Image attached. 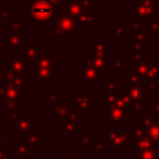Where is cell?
<instances>
[{
    "label": "cell",
    "instance_id": "cell-1",
    "mask_svg": "<svg viewBox=\"0 0 159 159\" xmlns=\"http://www.w3.org/2000/svg\"><path fill=\"white\" fill-rule=\"evenodd\" d=\"M55 14V5L48 0H31L27 4V17L35 24H48Z\"/></svg>",
    "mask_w": 159,
    "mask_h": 159
},
{
    "label": "cell",
    "instance_id": "cell-2",
    "mask_svg": "<svg viewBox=\"0 0 159 159\" xmlns=\"http://www.w3.org/2000/svg\"><path fill=\"white\" fill-rule=\"evenodd\" d=\"M56 32L57 35L70 36L78 35V20L71 16L68 12H56Z\"/></svg>",
    "mask_w": 159,
    "mask_h": 159
},
{
    "label": "cell",
    "instance_id": "cell-3",
    "mask_svg": "<svg viewBox=\"0 0 159 159\" xmlns=\"http://www.w3.org/2000/svg\"><path fill=\"white\" fill-rule=\"evenodd\" d=\"M39 53L40 50L34 45V41H29L25 46H22V58L26 63H35Z\"/></svg>",
    "mask_w": 159,
    "mask_h": 159
},
{
    "label": "cell",
    "instance_id": "cell-4",
    "mask_svg": "<svg viewBox=\"0 0 159 159\" xmlns=\"http://www.w3.org/2000/svg\"><path fill=\"white\" fill-rule=\"evenodd\" d=\"M73 107V103H57V104H50V113L55 116L57 120H63L67 117V113L70 108Z\"/></svg>",
    "mask_w": 159,
    "mask_h": 159
},
{
    "label": "cell",
    "instance_id": "cell-5",
    "mask_svg": "<svg viewBox=\"0 0 159 159\" xmlns=\"http://www.w3.org/2000/svg\"><path fill=\"white\" fill-rule=\"evenodd\" d=\"M21 139H22V143H25V144L32 147L34 149L39 148V145H40L41 143L45 142L43 137H40V135H39L36 132H34V130H26V132H22V134H21Z\"/></svg>",
    "mask_w": 159,
    "mask_h": 159
},
{
    "label": "cell",
    "instance_id": "cell-6",
    "mask_svg": "<svg viewBox=\"0 0 159 159\" xmlns=\"http://www.w3.org/2000/svg\"><path fill=\"white\" fill-rule=\"evenodd\" d=\"M4 43L10 48L12 53H15L17 51V47L22 43V32H10V35H6L4 37Z\"/></svg>",
    "mask_w": 159,
    "mask_h": 159
},
{
    "label": "cell",
    "instance_id": "cell-7",
    "mask_svg": "<svg viewBox=\"0 0 159 159\" xmlns=\"http://www.w3.org/2000/svg\"><path fill=\"white\" fill-rule=\"evenodd\" d=\"M34 81H55L56 80V75L53 68H48V67H37L35 68L34 76H32Z\"/></svg>",
    "mask_w": 159,
    "mask_h": 159
},
{
    "label": "cell",
    "instance_id": "cell-8",
    "mask_svg": "<svg viewBox=\"0 0 159 159\" xmlns=\"http://www.w3.org/2000/svg\"><path fill=\"white\" fill-rule=\"evenodd\" d=\"M89 93L87 92H80L77 97L73 98L72 103L78 106L80 114H88L89 113Z\"/></svg>",
    "mask_w": 159,
    "mask_h": 159
},
{
    "label": "cell",
    "instance_id": "cell-9",
    "mask_svg": "<svg viewBox=\"0 0 159 159\" xmlns=\"http://www.w3.org/2000/svg\"><path fill=\"white\" fill-rule=\"evenodd\" d=\"M6 97H7V101H11V102L19 104L20 107H22V91H21V87H17V86L6 87Z\"/></svg>",
    "mask_w": 159,
    "mask_h": 159
},
{
    "label": "cell",
    "instance_id": "cell-10",
    "mask_svg": "<svg viewBox=\"0 0 159 159\" xmlns=\"http://www.w3.org/2000/svg\"><path fill=\"white\" fill-rule=\"evenodd\" d=\"M55 63H56V58L51 57L48 52H40L35 62L37 67H48V68H53Z\"/></svg>",
    "mask_w": 159,
    "mask_h": 159
},
{
    "label": "cell",
    "instance_id": "cell-11",
    "mask_svg": "<svg viewBox=\"0 0 159 159\" xmlns=\"http://www.w3.org/2000/svg\"><path fill=\"white\" fill-rule=\"evenodd\" d=\"M78 75H83L84 78H86L92 86L94 84V81H97V80L101 77L99 72H98L93 66H86L84 68L78 70Z\"/></svg>",
    "mask_w": 159,
    "mask_h": 159
},
{
    "label": "cell",
    "instance_id": "cell-12",
    "mask_svg": "<svg viewBox=\"0 0 159 159\" xmlns=\"http://www.w3.org/2000/svg\"><path fill=\"white\" fill-rule=\"evenodd\" d=\"M61 123H62L63 132L67 134L68 138H71L75 134V132H76V129L78 127V120L77 119H71V118H67L66 117L63 120H61Z\"/></svg>",
    "mask_w": 159,
    "mask_h": 159
},
{
    "label": "cell",
    "instance_id": "cell-13",
    "mask_svg": "<svg viewBox=\"0 0 159 159\" xmlns=\"http://www.w3.org/2000/svg\"><path fill=\"white\" fill-rule=\"evenodd\" d=\"M31 128H32V122L26 116H19L16 118V130L17 132L22 133L26 130H31Z\"/></svg>",
    "mask_w": 159,
    "mask_h": 159
},
{
    "label": "cell",
    "instance_id": "cell-14",
    "mask_svg": "<svg viewBox=\"0 0 159 159\" xmlns=\"http://www.w3.org/2000/svg\"><path fill=\"white\" fill-rule=\"evenodd\" d=\"M10 63H11V67L14 71H16L17 73H22V75H27V70H26V62L25 60L21 57V58H11L10 60Z\"/></svg>",
    "mask_w": 159,
    "mask_h": 159
},
{
    "label": "cell",
    "instance_id": "cell-15",
    "mask_svg": "<svg viewBox=\"0 0 159 159\" xmlns=\"http://www.w3.org/2000/svg\"><path fill=\"white\" fill-rule=\"evenodd\" d=\"M61 97H62L61 91H56V92H48V91H46L43 93V101H45V103H48V104L61 103Z\"/></svg>",
    "mask_w": 159,
    "mask_h": 159
},
{
    "label": "cell",
    "instance_id": "cell-16",
    "mask_svg": "<svg viewBox=\"0 0 159 159\" xmlns=\"http://www.w3.org/2000/svg\"><path fill=\"white\" fill-rule=\"evenodd\" d=\"M66 9H67V12H68L71 16L76 17V19L84 11V9H83V6L81 5L80 1H71V4H70Z\"/></svg>",
    "mask_w": 159,
    "mask_h": 159
},
{
    "label": "cell",
    "instance_id": "cell-17",
    "mask_svg": "<svg viewBox=\"0 0 159 159\" xmlns=\"http://www.w3.org/2000/svg\"><path fill=\"white\" fill-rule=\"evenodd\" d=\"M78 22L80 24H83V25H89V24H93L94 22V15L89 12V10H84L78 17H77Z\"/></svg>",
    "mask_w": 159,
    "mask_h": 159
},
{
    "label": "cell",
    "instance_id": "cell-18",
    "mask_svg": "<svg viewBox=\"0 0 159 159\" xmlns=\"http://www.w3.org/2000/svg\"><path fill=\"white\" fill-rule=\"evenodd\" d=\"M16 154H21V155H30L34 154V148L25 144V143H16Z\"/></svg>",
    "mask_w": 159,
    "mask_h": 159
},
{
    "label": "cell",
    "instance_id": "cell-19",
    "mask_svg": "<svg viewBox=\"0 0 159 159\" xmlns=\"http://www.w3.org/2000/svg\"><path fill=\"white\" fill-rule=\"evenodd\" d=\"M27 75H22V73H17L16 72V77H15V81H14V86H17V87H25L27 86L29 81H27Z\"/></svg>",
    "mask_w": 159,
    "mask_h": 159
},
{
    "label": "cell",
    "instance_id": "cell-20",
    "mask_svg": "<svg viewBox=\"0 0 159 159\" xmlns=\"http://www.w3.org/2000/svg\"><path fill=\"white\" fill-rule=\"evenodd\" d=\"M15 77H16V71H14L12 68L9 70L4 77V81H5V86L9 87V86H14V81H15Z\"/></svg>",
    "mask_w": 159,
    "mask_h": 159
},
{
    "label": "cell",
    "instance_id": "cell-21",
    "mask_svg": "<svg viewBox=\"0 0 159 159\" xmlns=\"http://www.w3.org/2000/svg\"><path fill=\"white\" fill-rule=\"evenodd\" d=\"M11 32H22V25L19 19H14L11 21Z\"/></svg>",
    "mask_w": 159,
    "mask_h": 159
},
{
    "label": "cell",
    "instance_id": "cell-22",
    "mask_svg": "<svg viewBox=\"0 0 159 159\" xmlns=\"http://www.w3.org/2000/svg\"><path fill=\"white\" fill-rule=\"evenodd\" d=\"M11 68H12V67H11V63H1V65H0V81L4 80L6 72H7L9 70H11Z\"/></svg>",
    "mask_w": 159,
    "mask_h": 159
},
{
    "label": "cell",
    "instance_id": "cell-23",
    "mask_svg": "<svg viewBox=\"0 0 159 159\" xmlns=\"http://www.w3.org/2000/svg\"><path fill=\"white\" fill-rule=\"evenodd\" d=\"M11 15V9L9 6H2L0 7V17L1 19H9Z\"/></svg>",
    "mask_w": 159,
    "mask_h": 159
},
{
    "label": "cell",
    "instance_id": "cell-24",
    "mask_svg": "<svg viewBox=\"0 0 159 159\" xmlns=\"http://www.w3.org/2000/svg\"><path fill=\"white\" fill-rule=\"evenodd\" d=\"M78 1L81 2V5L83 6L84 10H89L91 7H93L96 5V2L93 0H78Z\"/></svg>",
    "mask_w": 159,
    "mask_h": 159
},
{
    "label": "cell",
    "instance_id": "cell-25",
    "mask_svg": "<svg viewBox=\"0 0 159 159\" xmlns=\"http://www.w3.org/2000/svg\"><path fill=\"white\" fill-rule=\"evenodd\" d=\"M78 116H80V111L76 109V108H70L68 113H67V118H71V119H78Z\"/></svg>",
    "mask_w": 159,
    "mask_h": 159
},
{
    "label": "cell",
    "instance_id": "cell-26",
    "mask_svg": "<svg viewBox=\"0 0 159 159\" xmlns=\"http://www.w3.org/2000/svg\"><path fill=\"white\" fill-rule=\"evenodd\" d=\"M61 159H78V154H61Z\"/></svg>",
    "mask_w": 159,
    "mask_h": 159
},
{
    "label": "cell",
    "instance_id": "cell-27",
    "mask_svg": "<svg viewBox=\"0 0 159 159\" xmlns=\"http://www.w3.org/2000/svg\"><path fill=\"white\" fill-rule=\"evenodd\" d=\"M80 142H81L84 147H88V145L91 144V140H89V138H87V137H82V138L80 139Z\"/></svg>",
    "mask_w": 159,
    "mask_h": 159
},
{
    "label": "cell",
    "instance_id": "cell-28",
    "mask_svg": "<svg viewBox=\"0 0 159 159\" xmlns=\"http://www.w3.org/2000/svg\"><path fill=\"white\" fill-rule=\"evenodd\" d=\"M5 140V127L0 125V143Z\"/></svg>",
    "mask_w": 159,
    "mask_h": 159
},
{
    "label": "cell",
    "instance_id": "cell-29",
    "mask_svg": "<svg viewBox=\"0 0 159 159\" xmlns=\"http://www.w3.org/2000/svg\"><path fill=\"white\" fill-rule=\"evenodd\" d=\"M113 30H114L116 34H122V32H123V31H122V27H120V26L118 27V25H114V26H113Z\"/></svg>",
    "mask_w": 159,
    "mask_h": 159
},
{
    "label": "cell",
    "instance_id": "cell-30",
    "mask_svg": "<svg viewBox=\"0 0 159 159\" xmlns=\"http://www.w3.org/2000/svg\"><path fill=\"white\" fill-rule=\"evenodd\" d=\"M51 4H53L55 6H57V5H60V2H61V0H48Z\"/></svg>",
    "mask_w": 159,
    "mask_h": 159
},
{
    "label": "cell",
    "instance_id": "cell-31",
    "mask_svg": "<svg viewBox=\"0 0 159 159\" xmlns=\"http://www.w3.org/2000/svg\"><path fill=\"white\" fill-rule=\"evenodd\" d=\"M16 159H29L27 155H21V154H16Z\"/></svg>",
    "mask_w": 159,
    "mask_h": 159
},
{
    "label": "cell",
    "instance_id": "cell-32",
    "mask_svg": "<svg viewBox=\"0 0 159 159\" xmlns=\"http://www.w3.org/2000/svg\"><path fill=\"white\" fill-rule=\"evenodd\" d=\"M5 155V149L4 148H0V158Z\"/></svg>",
    "mask_w": 159,
    "mask_h": 159
},
{
    "label": "cell",
    "instance_id": "cell-33",
    "mask_svg": "<svg viewBox=\"0 0 159 159\" xmlns=\"http://www.w3.org/2000/svg\"><path fill=\"white\" fill-rule=\"evenodd\" d=\"M0 159H10V155H9V154H7V155L5 154V155H4V157H1Z\"/></svg>",
    "mask_w": 159,
    "mask_h": 159
},
{
    "label": "cell",
    "instance_id": "cell-34",
    "mask_svg": "<svg viewBox=\"0 0 159 159\" xmlns=\"http://www.w3.org/2000/svg\"><path fill=\"white\" fill-rule=\"evenodd\" d=\"M68 1H78V0H68Z\"/></svg>",
    "mask_w": 159,
    "mask_h": 159
}]
</instances>
